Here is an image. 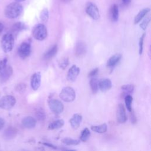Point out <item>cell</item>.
Returning <instances> with one entry per match:
<instances>
[{"label":"cell","mask_w":151,"mask_h":151,"mask_svg":"<svg viewBox=\"0 0 151 151\" xmlns=\"http://www.w3.org/2000/svg\"><path fill=\"white\" fill-rule=\"evenodd\" d=\"M23 7L18 2H12L8 4L4 9L5 16L9 19H14L18 17L22 13Z\"/></svg>","instance_id":"obj_1"},{"label":"cell","mask_w":151,"mask_h":151,"mask_svg":"<svg viewBox=\"0 0 151 151\" xmlns=\"http://www.w3.org/2000/svg\"><path fill=\"white\" fill-rule=\"evenodd\" d=\"M1 45L2 50L5 53L11 52L14 45V38L12 33H6L1 39Z\"/></svg>","instance_id":"obj_2"},{"label":"cell","mask_w":151,"mask_h":151,"mask_svg":"<svg viewBox=\"0 0 151 151\" xmlns=\"http://www.w3.org/2000/svg\"><path fill=\"white\" fill-rule=\"evenodd\" d=\"M33 37L39 41H42L47 36V29L46 27L42 24L35 25L32 30Z\"/></svg>","instance_id":"obj_3"},{"label":"cell","mask_w":151,"mask_h":151,"mask_svg":"<svg viewBox=\"0 0 151 151\" xmlns=\"http://www.w3.org/2000/svg\"><path fill=\"white\" fill-rule=\"evenodd\" d=\"M60 97L65 102H71L76 98L75 91L71 87H65L60 92Z\"/></svg>","instance_id":"obj_4"},{"label":"cell","mask_w":151,"mask_h":151,"mask_svg":"<svg viewBox=\"0 0 151 151\" xmlns=\"http://www.w3.org/2000/svg\"><path fill=\"white\" fill-rule=\"evenodd\" d=\"M16 103L15 98L11 95L4 96L0 99V108L9 110L13 107Z\"/></svg>","instance_id":"obj_5"},{"label":"cell","mask_w":151,"mask_h":151,"mask_svg":"<svg viewBox=\"0 0 151 151\" xmlns=\"http://www.w3.org/2000/svg\"><path fill=\"white\" fill-rule=\"evenodd\" d=\"M48 106L50 110L56 114L61 113L64 110V105L60 100L51 99L48 100Z\"/></svg>","instance_id":"obj_6"},{"label":"cell","mask_w":151,"mask_h":151,"mask_svg":"<svg viewBox=\"0 0 151 151\" xmlns=\"http://www.w3.org/2000/svg\"><path fill=\"white\" fill-rule=\"evenodd\" d=\"M31 51V45L29 41L22 42L18 48V54L20 58L24 59L28 57Z\"/></svg>","instance_id":"obj_7"},{"label":"cell","mask_w":151,"mask_h":151,"mask_svg":"<svg viewBox=\"0 0 151 151\" xmlns=\"http://www.w3.org/2000/svg\"><path fill=\"white\" fill-rule=\"evenodd\" d=\"M86 12L90 17L94 20L98 19L100 17V13L97 6L91 2H89L86 4Z\"/></svg>","instance_id":"obj_8"},{"label":"cell","mask_w":151,"mask_h":151,"mask_svg":"<svg viewBox=\"0 0 151 151\" xmlns=\"http://www.w3.org/2000/svg\"><path fill=\"white\" fill-rule=\"evenodd\" d=\"M117 122L120 123H124L127 120V116L123 104L120 103L118 105L116 112Z\"/></svg>","instance_id":"obj_9"},{"label":"cell","mask_w":151,"mask_h":151,"mask_svg":"<svg viewBox=\"0 0 151 151\" xmlns=\"http://www.w3.org/2000/svg\"><path fill=\"white\" fill-rule=\"evenodd\" d=\"M80 73V68L76 65H73L68 70L67 78V80L71 82H74L76 80Z\"/></svg>","instance_id":"obj_10"},{"label":"cell","mask_w":151,"mask_h":151,"mask_svg":"<svg viewBox=\"0 0 151 151\" xmlns=\"http://www.w3.org/2000/svg\"><path fill=\"white\" fill-rule=\"evenodd\" d=\"M87 52V45L86 43L80 41H78L74 48V54L76 57H81Z\"/></svg>","instance_id":"obj_11"},{"label":"cell","mask_w":151,"mask_h":151,"mask_svg":"<svg viewBox=\"0 0 151 151\" xmlns=\"http://www.w3.org/2000/svg\"><path fill=\"white\" fill-rule=\"evenodd\" d=\"M41 75L40 72H37L33 74L31 77V86L32 90H37L41 85Z\"/></svg>","instance_id":"obj_12"},{"label":"cell","mask_w":151,"mask_h":151,"mask_svg":"<svg viewBox=\"0 0 151 151\" xmlns=\"http://www.w3.org/2000/svg\"><path fill=\"white\" fill-rule=\"evenodd\" d=\"M13 73L12 68L7 64L1 70L0 72V79L2 81H5L9 79Z\"/></svg>","instance_id":"obj_13"},{"label":"cell","mask_w":151,"mask_h":151,"mask_svg":"<svg viewBox=\"0 0 151 151\" xmlns=\"http://www.w3.org/2000/svg\"><path fill=\"white\" fill-rule=\"evenodd\" d=\"M111 86V81L109 78H103L99 81V89L101 91L104 92L110 90Z\"/></svg>","instance_id":"obj_14"},{"label":"cell","mask_w":151,"mask_h":151,"mask_svg":"<svg viewBox=\"0 0 151 151\" xmlns=\"http://www.w3.org/2000/svg\"><path fill=\"white\" fill-rule=\"evenodd\" d=\"M37 121L33 117L27 116L22 120V125L27 129H32L36 126Z\"/></svg>","instance_id":"obj_15"},{"label":"cell","mask_w":151,"mask_h":151,"mask_svg":"<svg viewBox=\"0 0 151 151\" xmlns=\"http://www.w3.org/2000/svg\"><path fill=\"white\" fill-rule=\"evenodd\" d=\"M122 58V55L120 54H116L112 55L107 62V66L110 68H114L120 61Z\"/></svg>","instance_id":"obj_16"},{"label":"cell","mask_w":151,"mask_h":151,"mask_svg":"<svg viewBox=\"0 0 151 151\" xmlns=\"http://www.w3.org/2000/svg\"><path fill=\"white\" fill-rule=\"evenodd\" d=\"M82 120V116L79 114H74L70 120L71 126L74 129H77L79 127Z\"/></svg>","instance_id":"obj_17"},{"label":"cell","mask_w":151,"mask_h":151,"mask_svg":"<svg viewBox=\"0 0 151 151\" xmlns=\"http://www.w3.org/2000/svg\"><path fill=\"white\" fill-rule=\"evenodd\" d=\"M119 6L117 4H113L110 9V17L111 20L113 22L117 21L119 19Z\"/></svg>","instance_id":"obj_18"},{"label":"cell","mask_w":151,"mask_h":151,"mask_svg":"<svg viewBox=\"0 0 151 151\" xmlns=\"http://www.w3.org/2000/svg\"><path fill=\"white\" fill-rule=\"evenodd\" d=\"M58 51V47L56 44L51 46L44 54L43 58L45 60H48L55 55Z\"/></svg>","instance_id":"obj_19"},{"label":"cell","mask_w":151,"mask_h":151,"mask_svg":"<svg viewBox=\"0 0 151 151\" xmlns=\"http://www.w3.org/2000/svg\"><path fill=\"white\" fill-rule=\"evenodd\" d=\"M149 11H150V8H145L140 10L139 12L134 17V23L136 24L139 23L140 21H141L142 19H143V18L148 14Z\"/></svg>","instance_id":"obj_20"},{"label":"cell","mask_w":151,"mask_h":151,"mask_svg":"<svg viewBox=\"0 0 151 151\" xmlns=\"http://www.w3.org/2000/svg\"><path fill=\"white\" fill-rule=\"evenodd\" d=\"M64 124V122L63 119H58L56 120H54L52 122H51L48 126V128L50 130H55V129H58L61 128V127L63 126Z\"/></svg>","instance_id":"obj_21"},{"label":"cell","mask_w":151,"mask_h":151,"mask_svg":"<svg viewBox=\"0 0 151 151\" xmlns=\"http://www.w3.org/2000/svg\"><path fill=\"white\" fill-rule=\"evenodd\" d=\"M17 134V130L16 129L12 127H9L4 132V137L7 139H11L14 138Z\"/></svg>","instance_id":"obj_22"},{"label":"cell","mask_w":151,"mask_h":151,"mask_svg":"<svg viewBox=\"0 0 151 151\" xmlns=\"http://www.w3.org/2000/svg\"><path fill=\"white\" fill-rule=\"evenodd\" d=\"M27 28L25 24L22 22H18L15 23L12 27V31L15 33L17 34Z\"/></svg>","instance_id":"obj_23"},{"label":"cell","mask_w":151,"mask_h":151,"mask_svg":"<svg viewBox=\"0 0 151 151\" xmlns=\"http://www.w3.org/2000/svg\"><path fill=\"white\" fill-rule=\"evenodd\" d=\"M90 84V86L91 90V91L93 94H96L97 93V92L99 90V81L98 80L94 77H91V80H90L89 82Z\"/></svg>","instance_id":"obj_24"},{"label":"cell","mask_w":151,"mask_h":151,"mask_svg":"<svg viewBox=\"0 0 151 151\" xmlns=\"http://www.w3.org/2000/svg\"><path fill=\"white\" fill-rule=\"evenodd\" d=\"M91 129L94 132L98 133H104L107 131V126L106 123H103L98 126H92L91 127Z\"/></svg>","instance_id":"obj_25"},{"label":"cell","mask_w":151,"mask_h":151,"mask_svg":"<svg viewBox=\"0 0 151 151\" xmlns=\"http://www.w3.org/2000/svg\"><path fill=\"white\" fill-rule=\"evenodd\" d=\"M35 117L36 118L40 120V121H43L45 119L46 115H45V112L43 108H38L36 111H35Z\"/></svg>","instance_id":"obj_26"},{"label":"cell","mask_w":151,"mask_h":151,"mask_svg":"<svg viewBox=\"0 0 151 151\" xmlns=\"http://www.w3.org/2000/svg\"><path fill=\"white\" fill-rule=\"evenodd\" d=\"M62 142L66 145H77L80 143V140L77 139H73L69 137H65L61 140Z\"/></svg>","instance_id":"obj_27"},{"label":"cell","mask_w":151,"mask_h":151,"mask_svg":"<svg viewBox=\"0 0 151 151\" xmlns=\"http://www.w3.org/2000/svg\"><path fill=\"white\" fill-rule=\"evenodd\" d=\"M90 132L88 128L84 129L80 134V139L82 142H86L90 137Z\"/></svg>","instance_id":"obj_28"},{"label":"cell","mask_w":151,"mask_h":151,"mask_svg":"<svg viewBox=\"0 0 151 151\" xmlns=\"http://www.w3.org/2000/svg\"><path fill=\"white\" fill-rule=\"evenodd\" d=\"M124 101H125V104H126V106L127 109L128 110V111L130 112L132 110V103L133 101V97L129 95V94H127L125 96L124 98Z\"/></svg>","instance_id":"obj_29"},{"label":"cell","mask_w":151,"mask_h":151,"mask_svg":"<svg viewBox=\"0 0 151 151\" xmlns=\"http://www.w3.org/2000/svg\"><path fill=\"white\" fill-rule=\"evenodd\" d=\"M40 19L42 22H47L48 19L49 18V12H48V10L47 8H44V9H42L40 13Z\"/></svg>","instance_id":"obj_30"},{"label":"cell","mask_w":151,"mask_h":151,"mask_svg":"<svg viewBox=\"0 0 151 151\" xmlns=\"http://www.w3.org/2000/svg\"><path fill=\"white\" fill-rule=\"evenodd\" d=\"M69 64V60L67 57L63 58L60 60L58 62V66L60 68H61L63 70H64L66 68V67Z\"/></svg>","instance_id":"obj_31"},{"label":"cell","mask_w":151,"mask_h":151,"mask_svg":"<svg viewBox=\"0 0 151 151\" xmlns=\"http://www.w3.org/2000/svg\"><path fill=\"white\" fill-rule=\"evenodd\" d=\"M121 89L126 93H131L133 91L134 87L132 84H124L121 87Z\"/></svg>","instance_id":"obj_32"},{"label":"cell","mask_w":151,"mask_h":151,"mask_svg":"<svg viewBox=\"0 0 151 151\" xmlns=\"http://www.w3.org/2000/svg\"><path fill=\"white\" fill-rule=\"evenodd\" d=\"M26 84L24 83H19L15 86V90L18 93L22 94L26 90Z\"/></svg>","instance_id":"obj_33"},{"label":"cell","mask_w":151,"mask_h":151,"mask_svg":"<svg viewBox=\"0 0 151 151\" xmlns=\"http://www.w3.org/2000/svg\"><path fill=\"white\" fill-rule=\"evenodd\" d=\"M150 17H147L145 18V19H143V21H142V22L140 23V27L142 29H143V30L146 29V28H147V25H148V24H149V22H150Z\"/></svg>","instance_id":"obj_34"},{"label":"cell","mask_w":151,"mask_h":151,"mask_svg":"<svg viewBox=\"0 0 151 151\" xmlns=\"http://www.w3.org/2000/svg\"><path fill=\"white\" fill-rule=\"evenodd\" d=\"M145 35H146V34H145V32H144L142 35V36L140 38V40H139V54H142V52H143V41H144Z\"/></svg>","instance_id":"obj_35"},{"label":"cell","mask_w":151,"mask_h":151,"mask_svg":"<svg viewBox=\"0 0 151 151\" xmlns=\"http://www.w3.org/2000/svg\"><path fill=\"white\" fill-rule=\"evenodd\" d=\"M99 72V68H96L93 70H92L88 74V77H95L97 73Z\"/></svg>","instance_id":"obj_36"},{"label":"cell","mask_w":151,"mask_h":151,"mask_svg":"<svg viewBox=\"0 0 151 151\" xmlns=\"http://www.w3.org/2000/svg\"><path fill=\"white\" fill-rule=\"evenodd\" d=\"M7 64V58H4V59L0 60V72L1 70Z\"/></svg>","instance_id":"obj_37"},{"label":"cell","mask_w":151,"mask_h":151,"mask_svg":"<svg viewBox=\"0 0 151 151\" xmlns=\"http://www.w3.org/2000/svg\"><path fill=\"white\" fill-rule=\"evenodd\" d=\"M130 121L132 123H136V121H137V119H136V117L135 116V114L134 113H133V111L132 110L131 111H130Z\"/></svg>","instance_id":"obj_38"},{"label":"cell","mask_w":151,"mask_h":151,"mask_svg":"<svg viewBox=\"0 0 151 151\" xmlns=\"http://www.w3.org/2000/svg\"><path fill=\"white\" fill-rule=\"evenodd\" d=\"M41 143L42 145L47 146H48L49 147H51V148H52V149H57V147L55 145H52L51 143Z\"/></svg>","instance_id":"obj_39"},{"label":"cell","mask_w":151,"mask_h":151,"mask_svg":"<svg viewBox=\"0 0 151 151\" xmlns=\"http://www.w3.org/2000/svg\"><path fill=\"white\" fill-rule=\"evenodd\" d=\"M5 123V120H4L3 119H2V118L0 117V130H1V129H2V128L4 127Z\"/></svg>","instance_id":"obj_40"},{"label":"cell","mask_w":151,"mask_h":151,"mask_svg":"<svg viewBox=\"0 0 151 151\" xmlns=\"http://www.w3.org/2000/svg\"><path fill=\"white\" fill-rule=\"evenodd\" d=\"M131 1L132 0H122V4L123 5L127 6L130 3Z\"/></svg>","instance_id":"obj_41"},{"label":"cell","mask_w":151,"mask_h":151,"mask_svg":"<svg viewBox=\"0 0 151 151\" xmlns=\"http://www.w3.org/2000/svg\"><path fill=\"white\" fill-rule=\"evenodd\" d=\"M3 29H4V25L1 22H0V34L3 31Z\"/></svg>","instance_id":"obj_42"},{"label":"cell","mask_w":151,"mask_h":151,"mask_svg":"<svg viewBox=\"0 0 151 151\" xmlns=\"http://www.w3.org/2000/svg\"><path fill=\"white\" fill-rule=\"evenodd\" d=\"M64 2H70V1H71L72 0H63Z\"/></svg>","instance_id":"obj_43"},{"label":"cell","mask_w":151,"mask_h":151,"mask_svg":"<svg viewBox=\"0 0 151 151\" xmlns=\"http://www.w3.org/2000/svg\"><path fill=\"white\" fill-rule=\"evenodd\" d=\"M17 2H22V1H25V0H15Z\"/></svg>","instance_id":"obj_44"}]
</instances>
